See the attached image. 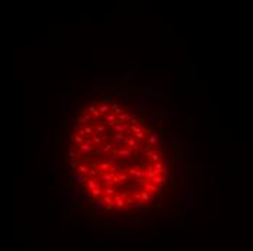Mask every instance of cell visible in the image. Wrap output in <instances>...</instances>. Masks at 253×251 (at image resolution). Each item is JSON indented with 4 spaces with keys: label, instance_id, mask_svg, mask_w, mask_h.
Masks as SVG:
<instances>
[{
    "label": "cell",
    "instance_id": "1",
    "mask_svg": "<svg viewBox=\"0 0 253 251\" xmlns=\"http://www.w3.org/2000/svg\"><path fill=\"white\" fill-rule=\"evenodd\" d=\"M95 148H96V147L93 145V142H92V140H90V138H86V142L80 145V148H79V151H80V152H83V154H89V152H92V151H95Z\"/></svg>",
    "mask_w": 253,
    "mask_h": 251
},
{
    "label": "cell",
    "instance_id": "2",
    "mask_svg": "<svg viewBox=\"0 0 253 251\" xmlns=\"http://www.w3.org/2000/svg\"><path fill=\"white\" fill-rule=\"evenodd\" d=\"M130 131H131L132 134H134V137L137 138V141H141L144 140V129L143 128H140L138 125H131V128H130Z\"/></svg>",
    "mask_w": 253,
    "mask_h": 251
},
{
    "label": "cell",
    "instance_id": "3",
    "mask_svg": "<svg viewBox=\"0 0 253 251\" xmlns=\"http://www.w3.org/2000/svg\"><path fill=\"white\" fill-rule=\"evenodd\" d=\"M87 112L93 116V122L101 119V112H99V109H98V106H96V105H90V106L87 108Z\"/></svg>",
    "mask_w": 253,
    "mask_h": 251
},
{
    "label": "cell",
    "instance_id": "4",
    "mask_svg": "<svg viewBox=\"0 0 253 251\" xmlns=\"http://www.w3.org/2000/svg\"><path fill=\"white\" fill-rule=\"evenodd\" d=\"M116 154H118V157L131 158V157H132V149H131V148H128V147H124V148L116 149Z\"/></svg>",
    "mask_w": 253,
    "mask_h": 251
},
{
    "label": "cell",
    "instance_id": "5",
    "mask_svg": "<svg viewBox=\"0 0 253 251\" xmlns=\"http://www.w3.org/2000/svg\"><path fill=\"white\" fill-rule=\"evenodd\" d=\"M146 155L150 157V161L153 164H154V163H160V157H163L161 152H156V151H147Z\"/></svg>",
    "mask_w": 253,
    "mask_h": 251
},
{
    "label": "cell",
    "instance_id": "6",
    "mask_svg": "<svg viewBox=\"0 0 253 251\" xmlns=\"http://www.w3.org/2000/svg\"><path fill=\"white\" fill-rule=\"evenodd\" d=\"M113 200L116 203V208H121V209H125L127 208V199L124 196H119V195H115L113 196Z\"/></svg>",
    "mask_w": 253,
    "mask_h": 251
},
{
    "label": "cell",
    "instance_id": "7",
    "mask_svg": "<svg viewBox=\"0 0 253 251\" xmlns=\"http://www.w3.org/2000/svg\"><path fill=\"white\" fill-rule=\"evenodd\" d=\"M160 144V137L157 134H150V137H149V145L150 147H159Z\"/></svg>",
    "mask_w": 253,
    "mask_h": 251
},
{
    "label": "cell",
    "instance_id": "8",
    "mask_svg": "<svg viewBox=\"0 0 253 251\" xmlns=\"http://www.w3.org/2000/svg\"><path fill=\"white\" fill-rule=\"evenodd\" d=\"M118 118H116V115H115V113H109V115H106V123H108V125H109V126H115V125H116V123H118Z\"/></svg>",
    "mask_w": 253,
    "mask_h": 251
},
{
    "label": "cell",
    "instance_id": "9",
    "mask_svg": "<svg viewBox=\"0 0 253 251\" xmlns=\"http://www.w3.org/2000/svg\"><path fill=\"white\" fill-rule=\"evenodd\" d=\"M93 209L96 211H101V209H105L106 208V203H105V200H103V197H99V199H95V203L92 206Z\"/></svg>",
    "mask_w": 253,
    "mask_h": 251
},
{
    "label": "cell",
    "instance_id": "10",
    "mask_svg": "<svg viewBox=\"0 0 253 251\" xmlns=\"http://www.w3.org/2000/svg\"><path fill=\"white\" fill-rule=\"evenodd\" d=\"M131 116H132V115L128 111H124L121 115L118 116V121L122 122V123H128V122H130V119H131Z\"/></svg>",
    "mask_w": 253,
    "mask_h": 251
},
{
    "label": "cell",
    "instance_id": "11",
    "mask_svg": "<svg viewBox=\"0 0 253 251\" xmlns=\"http://www.w3.org/2000/svg\"><path fill=\"white\" fill-rule=\"evenodd\" d=\"M99 170H101V173L102 174H105V173H109V170H111V164L106 161V160H103V161H101L99 163Z\"/></svg>",
    "mask_w": 253,
    "mask_h": 251
},
{
    "label": "cell",
    "instance_id": "12",
    "mask_svg": "<svg viewBox=\"0 0 253 251\" xmlns=\"http://www.w3.org/2000/svg\"><path fill=\"white\" fill-rule=\"evenodd\" d=\"M86 186H87V189H89V192H92V190H95V189H98V187H101V183H99V182H96L95 179H92V177H90Z\"/></svg>",
    "mask_w": 253,
    "mask_h": 251
},
{
    "label": "cell",
    "instance_id": "13",
    "mask_svg": "<svg viewBox=\"0 0 253 251\" xmlns=\"http://www.w3.org/2000/svg\"><path fill=\"white\" fill-rule=\"evenodd\" d=\"M150 182L153 183V185H154V186H161V185H163V183L166 182V177H163L161 174H159V176L153 177V179H151Z\"/></svg>",
    "mask_w": 253,
    "mask_h": 251
},
{
    "label": "cell",
    "instance_id": "14",
    "mask_svg": "<svg viewBox=\"0 0 253 251\" xmlns=\"http://www.w3.org/2000/svg\"><path fill=\"white\" fill-rule=\"evenodd\" d=\"M98 109L101 112V115H105L111 111V105L109 103H101V105H98Z\"/></svg>",
    "mask_w": 253,
    "mask_h": 251
},
{
    "label": "cell",
    "instance_id": "15",
    "mask_svg": "<svg viewBox=\"0 0 253 251\" xmlns=\"http://www.w3.org/2000/svg\"><path fill=\"white\" fill-rule=\"evenodd\" d=\"M128 148H131V149H138L140 147H138V141H137V138L134 137V138H131L130 141H127V144H125Z\"/></svg>",
    "mask_w": 253,
    "mask_h": 251
},
{
    "label": "cell",
    "instance_id": "16",
    "mask_svg": "<svg viewBox=\"0 0 253 251\" xmlns=\"http://www.w3.org/2000/svg\"><path fill=\"white\" fill-rule=\"evenodd\" d=\"M141 200L144 202V203H150V202H153V197H151L150 192H141Z\"/></svg>",
    "mask_w": 253,
    "mask_h": 251
},
{
    "label": "cell",
    "instance_id": "17",
    "mask_svg": "<svg viewBox=\"0 0 253 251\" xmlns=\"http://www.w3.org/2000/svg\"><path fill=\"white\" fill-rule=\"evenodd\" d=\"M108 129H109V128H108L105 123H99V125L95 128V134L99 135V134H103V132H108Z\"/></svg>",
    "mask_w": 253,
    "mask_h": 251
},
{
    "label": "cell",
    "instance_id": "18",
    "mask_svg": "<svg viewBox=\"0 0 253 251\" xmlns=\"http://www.w3.org/2000/svg\"><path fill=\"white\" fill-rule=\"evenodd\" d=\"M143 105H144V103L141 102V100H132V103H131V108H132V109H134V111L140 112L141 109H143Z\"/></svg>",
    "mask_w": 253,
    "mask_h": 251
},
{
    "label": "cell",
    "instance_id": "19",
    "mask_svg": "<svg viewBox=\"0 0 253 251\" xmlns=\"http://www.w3.org/2000/svg\"><path fill=\"white\" fill-rule=\"evenodd\" d=\"M90 140H92V142H93V145H99V144H102V142H103V137H102V135L95 134Z\"/></svg>",
    "mask_w": 253,
    "mask_h": 251
},
{
    "label": "cell",
    "instance_id": "20",
    "mask_svg": "<svg viewBox=\"0 0 253 251\" xmlns=\"http://www.w3.org/2000/svg\"><path fill=\"white\" fill-rule=\"evenodd\" d=\"M89 166L87 164H80L79 168H77V173H80V174H89Z\"/></svg>",
    "mask_w": 253,
    "mask_h": 251
},
{
    "label": "cell",
    "instance_id": "21",
    "mask_svg": "<svg viewBox=\"0 0 253 251\" xmlns=\"http://www.w3.org/2000/svg\"><path fill=\"white\" fill-rule=\"evenodd\" d=\"M111 111H112V113H115V115H121L122 112V109L119 108V105L118 103H113V105H111Z\"/></svg>",
    "mask_w": 253,
    "mask_h": 251
},
{
    "label": "cell",
    "instance_id": "22",
    "mask_svg": "<svg viewBox=\"0 0 253 251\" xmlns=\"http://www.w3.org/2000/svg\"><path fill=\"white\" fill-rule=\"evenodd\" d=\"M79 166H80V163H79L77 160H74V161H68V170H70V171H74V170H77V168H79Z\"/></svg>",
    "mask_w": 253,
    "mask_h": 251
},
{
    "label": "cell",
    "instance_id": "23",
    "mask_svg": "<svg viewBox=\"0 0 253 251\" xmlns=\"http://www.w3.org/2000/svg\"><path fill=\"white\" fill-rule=\"evenodd\" d=\"M89 176L92 177V179H95V177H98V176H102V173H101L99 168H90L89 170Z\"/></svg>",
    "mask_w": 253,
    "mask_h": 251
},
{
    "label": "cell",
    "instance_id": "24",
    "mask_svg": "<svg viewBox=\"0 0 253 251\" xmlns=\"http://www.w3.org/2000/svg\"><path fill=\"white\" fill-rule=\"evenodd\" d=\"M153 166H154V171H156V174H157V176L161 174V170H163V166H164V164H163V163H154Z\"/></svg>",
    "mask_w": 253,
    "mask_h": 251
},
{
    "label": "cell",
    "instance_id": "25",
    "mask_svg": "<svg viewBox=\"0 0 253 251\" xmlns=\"http://www.w3.org/2000/svg\"><path fill=\"white\" fill-rule=\"evenodd\" d=\"M112 147H113L112 142H108V144H105V145H103V148H102V152H103V154H108V152H111V151H112Z\"/></svg>",
    "mask_w": 253,
    "mask_h": 251
},
{
    "label": "cell",
    "instance_id": "26",
    "mask_svg": "<svg viewBox=\"0 0 253 251\" xmlns=\"http://www.w3.org/2000/svg\"><path fill=\"white\" fill-rule=\"evenodd\" d=\"M157 121H159V116H157V115H149V118H147V122L151 123V125L156 123Z\"/></svg>",
    "mask_w": 253,
    "mask_h": 251
},
{
    "label": "cell",
    "instance_id": "27",
    "mask_svg": "<svg viewBox=\"0 0 253 251\" xmlns=\"http://www.w3.org/2000/svg\"><path fill=\"white\" fill-rule=\"evenodd\" d=\"M83 129H84V132H86V135H87V137H90V135L93 137V135H95V128H92V126H84Z\"/></svg>",
    "mask_w": 253,
    "mask_h": 251
},
{
    "label": "cell",
    "instance_id": "28",
    "mask_svg": "<svg viewBox=\"0 0 253 251\" xmlns=\"http://www.w3.org/2000/svg\"><path fill=\"white\" fill-rule=\"evenodd\" d=\"M105 195L106 196H115V189L113 187H105Z\"/></svg>",
    "mask_w": 253,
    "mask_h": 251
},
{
    "label": "cell",
    "instance_id": "29",
    "mask_svg": "<svg viewBox=\"0 0 253 251\" xmlns=\"http://www.w3.org/2000/svg\"><path fill=\"white\" fill-rule=\"evenodd\" d=\"M140 171V167H131V168H128V174H131V176H137V173Z\"/></svg>",
    "mask_w": 253,
    "mask_h": 251
},
{
    "label": "cell",
    "instance_id": "30",
    "mask_svg": "<svg viewBox=\"0 0 253 251\" xmlns=\"http://www.w3.org/2000/svg\"><path fill=\"white\" fill-rule=\"evenodd\" d=\"M68 182H70V183H77V182H79V173H73V174L70 176V179H68Z\"/></svg>",
    "mask_w": 253,
    "mask_h": 251
},
{
    "label": "cell",
    "instance_id": "31",
    "mask_svg": "<svg viewBox=\"0 0 253 251\" xmlns=\"http://www.w3.org/2000/svg\"><path fill=\"white\" fill-rule=\"evenodd\" d=\"M138 122H140V118H138V116H134V115H132L131 119H130V125H138Z\"/></svg>",
    "mask_w": 253,
    "mask_h": 251
},
{
    "label": "cell",
    "instance_id": "32",
    "mask_svg": "<svg viewBox=\"0 0 253 251\" xmlns=\"http://www.w3.org/2000/svg\"><path fill=\"white\" fill-rule=\"evenodd\" d=\"M82 116L84 118V121H86V122H87V121H93V116H92V115H90L89 112H84Z\"/></svg>",
    "mask_w": 253,
    "mask_h": 251
},
{
    "label": "cell",
    "instance_id": "33",
    "mask_svg": "<svg viewBox=\"0 0 253 251\" xmlns=\"http://www.w3.org/2000/svg\"><path fill=\"white\" fill-rule=\"evenodd\" d=\"M147 206H149V203H144V202H140V203H137V208H138L140 211H146V209H147Z\"/></svg>",
    "mask_w": 253,
    "mask_h": 251
},
{
    "label": "cell",
    "instance_id": "34",
    "mask_svg": "<svg viewBox=\"0 0 253 251\" xmlns=\"http://www.w3.org/2000/svg\"><path fill=\"white\" fill-rule=\"evenodd\" d=\"M151 90H153V89H151L150 86H143V87H141V93H150Z\"/></svg>",
    "mask_w": 253,
    "mask_h": 251
},
{
    "label": "cell",
    "instance_id": "35",
    "mask_svg": "<svg viewBox=\"0 0 253 251\" xmlns=\"http://www.w3.org/2000/svg\"><path fill=\"white\" fill-rule=\"evenodd\" d=\"M63 113H64V115H67V116H74V115H76V112L73 111V109H67V111H64Z\"/></svg>",
    "mask_w": 253,
    "mask_h": 251
},
{
    "label": "cell",
    "instance_id": "36",
    "mask_svg": "<svg viewBox=\"0 0 253 251\" xmlns=\"http://www.w3.org/2000/svg\"><path fill=\"white\" fill-rule=\"evenodd\" d=\"M106 161H108V163H109L111 166H116V157H111V158H108Z\"/></svg>",
    "mask_w": 253,
    "mask_h": 251
},
{
    "label": "cell",
    "instance_id": "37",
    "mask_svg": "<svg viewBox=\"0 0 253 251\" xmlns=\"http://www.w3.org/2000/svg\"><path fill=\"white\" fill-rule=\"evenodd\" d=\"M87 166H89V168H98V167H99V163H96V161H90Z\"/></svg>",
    "mask_w": 253,
    "mask_h": 251
},
{
    "label": "cell",
    "instance_id": "38",
    "mask_svg": "<svg viewBox=\"0 0 253 251\" xmlns=\"http://www.w3.org/2000/svg\"><path fill=\"white\" fill-rule=\"evenodd\" d=\"M134 199H135V200H138V203H140V200H141V193H140V192H135V193H134Z\"/></svg>",
    "mask_w": 253,
    "mask_h": 251
},
{
    "label": "cell",
    "instance_id": "39",
    "mask_svg": "<svg viewBox=\"0 0 253 251\" xmlns=\"http://www.w3.org/2000/svg\"><path fill=\"white\" fill-rule=\"evenodd\" d=\"M166 174H167V166L164 164V166H163V170H161V176L166 177Z\"/></svg>",
    "mask_w": 253,
    "mask_h": 251
},
{
    "label": "cell",
    "instance_id": "40",
    "mask_svg": "<svg viewBox=\"0 0 253 251\" xmlns=\"http://www.w3.org/2000/svg\"><path fill=\"white\" fill-rule=\"evenodd\" d=\"M61 192H63V196H66V197H67V196H68V192H70V189H68V187H64Z\"/></svg>",
    "mask_w": 253,
    "mask_h": 251
},
{
    "label": "cell",
    "instance_id": "41",
    "mask_svg": "<svg viewBox=\"0 0 253 251\" xmlns=\"http://www.w3.org/2000/svg\"><path fill=\"white\" fill-rule=\"evenodd\" d=\"M109 99H112V96H103L102 103H108V102H109Z\"/></svg>",
    "mask_w": 253,
    "mask_h": 251
},
{
    "label": "cell",
    "instance_id": "42",
    "mask_svg": "<svg viewBox=\"0 0 253 251\" xmlns=\"http://www.w3.org/2000/svg\"><path fill=\"white\" fill-rule=\"evenodd\" d=\"M76 121L79 122V123H84V122H86V121H84V118L82 116V115H80V116H77V119H76Z\"/></svg>",
    "mask_w": 253,
    "mask_h": 251
},
{
    "label": "cell",
    "instance_id": "43",
    "mask_svg": "<svg viewBox=\"0 0 253 251\" xmlns=\"http://www.w3.org/2000/svg\"><path fill=\"white\" fill-rule=\"evenodd\" d=\"M66 206L68 208V209H73V208H76V203H71V202H67Z\"/></svg>",
    "mask_w": 253,
    "mask_h": 251
},
{
    "label": "cell",
    "instance_id": "44",
    "mask_svg": "<svg viewBox=\"0 0 253 251\" xmlns=\"http://www.w3.org/2000/svg\"><path fill=\"white\" fill-rule=\"evenodd\" d=\"M164 144H166V141L163 140V138H160V144H159V148H163V147H164Z\"/></svg>",
    "mask_w": 253,
    "mask_h": 251
},
{
    "label": "cell",
    "instance_id": "45",
    "mask_svg": "<svg viewBox=\"0 0 253 251\" xmlns=\"http://www.w3.org/2000/svg\"><path fill=\"white\" fill-rule=\"evenodd\" d=\"M116 97H118V100H122V99L125 97V94H124V93H116Z\"/></svg>",
    "mask_w": 253,
    "mask_h": 251
},
{
    "label": "cell",
    "instance_id": "46",
    "mask_svg": "<svg viewBox=\"0 0 253 251\" xmlns=\"http://www.w3.org/2000/svg\"><path fill=\"white\" fill-rule=\"evenodd\" d=\"M119 182H125V180H127V176H125V174H119Z\"/></svg>",
    "mask_w": 253,
    "mask_h": 251
},
{
    "label": "cell",
    "instance_id": "47",
    "mask_svg": "<svg viewBox=\"0 0 253 251\" xmlns=\"http://www.w3.org/2000/svg\"><path fill=\"white\" fill-rule=\"evenodd\" d=\"M170 113H172V112H170V109H169V108H166V109H164V115L167 116V115H170Z\"/></svg>",
    "mask_w": 253,
    "mask_h": 251
}]
</instances>
